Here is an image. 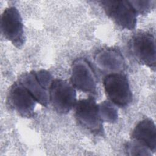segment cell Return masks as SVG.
Masks as SVG:
<instances>
[{
  "label": "cell",
  "instance_id": "10",
  "mask_svg": "<svg viewBox=\"0 0 156 156\" xmlns=\"http://www.w3.org/2000/svg\"><path fill=\"white\" fill-rule=\"evenodd\" d=\"M131 137L133 140L143 145L151 152H155V124L152 119L147 118L140 121L133 129Z\"/></svg>",
  "mask_w": 156,
  "mask_h": 156
},
{
  "label": "cell",
  "instance_id": "3",
  "mask_svg": "<svg viewBox=\"0 0 156 156\" xmlns=\"http://www.w3.org/2000/svg\"><path fill=\"white\" fill-rule=\"evenodd\" d=\"M105 93L113 104L126 107L132 101V93L127 77L121 73L107 74L104 79Z\"/></svg>",
  "mask_w": 156,
  "mask_h": 156
},
{
  "label": "cell",
  "instance_id": "14",
  "mask_svg": "<svg viewBox=\"0 0 156 156\" xmlns=\"http://www.w3.org/2000/svg\"><path fill=\"white\" fill-rule=\"evenodd\" d=\"M126 151L128 155H151V152L145 146L133 140L129 142L126 146Z\"/></svg>",
  "mask_w": 156,
  "mask_h": 156
},
{
  "label": "cell",
  "instance_id": "4",
  "mask_svg": "<svg viewBox=\"0 0 156 156\" xmlns=\"http://www.w3.org/2000/svg\"><path fill=\"white\" fill-rule=\"evenodd\" d=\"M106 15L121 27L133 30L136 24V13L129 1H101L98 2Z\"/></svg>",
  "mask_w": 156,
  "mask_h": 156
},
{
  "label": "cell",
  "instance_id": "6",
  "mask_svg": "<svg viewBox=\"0 0 156 156\" xmlns=\"http://www.w3.org/2000/svg\"><path fill=\"white\" fill-rule=\"evenodd\" d=\"M130 49L135 59L141 64L155 69V41L154 35L147 32H140L132 38Z\"/></svg>",
  "mask_w": 156,
  "mask_h": 156
},
{
  "label": "cell",
  "instance_id": "8",
  "mask_svg": "<svg viewBox=\"0 0 156 156\" xmlns=\"http://www.w3.org/2000/svg\"><path fill=\"white\" fill-rule=\"evenodd\" d=\"M37 101L19 82H15L10 87L7 96L10 107L23 118H32Z\"/></svg>",
  "mask_w": 156,
  "mask_h": 156
},
{
  "label": "cell",
  "instance_id": "7",
  "mask_svg": "<svg viewBox=\"0 0 156 156\" xmlns=\"http://www.w3.org/2000/svg\"><path fill=\"white\" fill-rule=\"evenodd\" d=\"M2 35L17 48H21L25 40L23 20L18 10L15 7L4 9L1 20Z\"/></svg>",
  "mask_w": 156,
  "mask_h": 156
},
{
  "label": "cell",
  "instance_id": "1",
  "mask_svg": "<svg viewBox=\"0 0 156 156\" xmlns=\"http://www.w3.org/2000/svg\"><path fill=\"white\" fill-rule=\"evenodd\" d=\"M52 75L44 69L31 71L22 74L18 82L22 84L41 105L49 104V90L53 81Z\"/></svg>",
  "mask_w": 156,
  "mask_h": 156
},
{
  "label": "cell",
  "instance_id": "5",
  "mask_svg": "<svg viewBox=\"0 0 156 156\" xmlns=\"http://www.w3.org/2000/svg\"><path fill=\"white\" fill-rule=\"evenodd\" d=\"M49 102L57 113H69L77 102L74 87L65 80L54 79L49 90Z\"/></svg>",
  "mask_w": 156,
  "mask_h": 156
},
{
  "label": "cell",
  "instance_id": "11",
  "mask_svg": "<svg viewBox=\"0 0 156 156\" xmlns=\"http://www.w3.org/2000/svg\"><path fill=\"white\" fill-rule=\"evenodd\" d=\"M95 60L98 66L104 70L119 73L124 66V61L121 52L113 48H107L99 51L96 55Z\"/></svg>",
  "mask_w": 156,
  "mask_h": 156
},
{
  "label": "cell",
  "instance_id": "9",
  "mask_svg": "<svg viewBox=\"0 0 156 156\" xmlns=\"http://www.w3.org/2000/svg\"><path fill=\"white\" fill-rule=\"evenodd\" d=\"M71 82L74 88L83 92H96L95 74L86 59L79 58L73 62L71 66Z\"/></svg>",
  "mask_w": 156,
  "mask_h": 156
},
{
  "label": "cell",
  "instance_id": "12",
  "mask_svg": "<svg viewBox=\"0 0 156 156\" xmlns=\"http://www.w3.org/2000/svg\"><path fill=\"white\" fill-rule=\"evenodd\" d=\"M99 113L102 122L115 123L118 121V111L109 101H104L98 104Z\"/></svg>",
  "mask_w": 156,
  "mask_h": 156
},
{
  "label": "cell",
  "instance_id": "2",
  "mask_svg": "<svg viewBox=\"0 0 156 156\" xmlns=\"http://www.w3.org/2000/svg\"><path fill=\"white\" fill-rule=\"evenodd\" d=\"M75 118L78 124L91 133L103 135L104 130L101 119L98 104L93 97L83 99L75 105Z\"/></svg>",
  "mask_w": 156,
  "mask_h": 156
},
{
  "label": "cell",
  "instance_id": "13",
  "mask_svg": "<svg viewBox=\"0 0 156 156\" xmlns=\"http://www.w3.org/2000/svg\"><path fill=\"white\" fill-rule=\"evenodd\" d=\"M136 14L146 15L155 7V1H129Z\"/></svg>",
  "mask_w": 156,
  "mask_h": 156
}]
</instances>
